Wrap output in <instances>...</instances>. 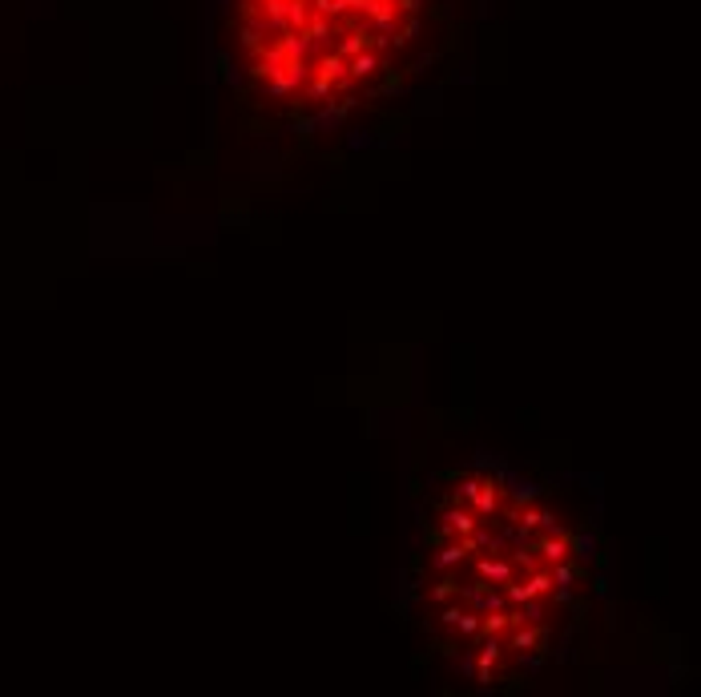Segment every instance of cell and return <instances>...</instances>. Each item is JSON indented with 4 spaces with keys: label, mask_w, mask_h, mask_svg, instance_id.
I'll use <instances>...</instances> for the list:
<instances>
[{
    "label": "cell",
    "mask_w": 701,
    "mask_h": 697,
    "mask_svg": "<svg viewBox=\"0 0 701 697\" xmlns=\"http://www.w3.org/2000/svg\"><path fill=\"white\" fill-rule=\"evenodd\" d=\"M588 528L508 468L452 471L424 508L411 609L427 645L480 685L528 677L588 597Z\"/></svg>",
    "instance_id": "cell-1"
},
{
    "label": "cell",
    "mask_w": 701,
    "mask_h": 697,
    "mask_svg": "<svg viewBox=\"0 0 701 697\" xmlns=\"http://www.w3.org/2000/svg\"><path fill=\"white\" fill-rule=\"evenodd\" d=\"M456 41V0H222L218 65L246 125L335 133L403 97Z\"/></svg>",
    "instance_id": "cell-2"
}]
</instances>
